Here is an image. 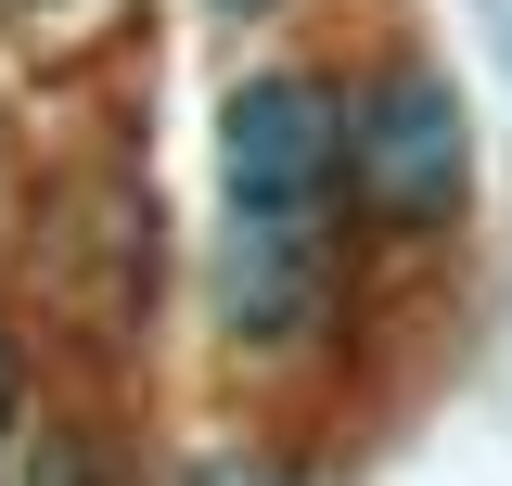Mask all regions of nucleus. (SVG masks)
<instances>
[{"mask_svg":"<svg viewBox=\"0 0 512 486\" xmlns=\"http://www.w3.org/2000/svg\"><path fill=\"white\" fill-rule=\"evenodd\" d=\"M0 486H116V448L77 423V410H26L0 448Z\"/></svg>","mask_w":512,"mask_h":486,"instance_id":"nucleus-5","label":"nucleus"},{"mask_svg":"<svg viewBox=\"0 0 512 486\" xmlns=\"http://www.w3.org/2000/svg\"><path fill=\"white\" fill-rule=\"evenodd\" d=\"M346 192L372 205L384 231H448L474 205V116L436 64H372L346 103Z\"/></svg>","mask_w":512,"mask_h":486,"instance_id":"nucleus-1","label":"nucleus"},{"mask_svg":"<svg viewBox=\"0 0 512 486\" xmlns=\"http://www.w3.org/2000/svg\"><path fill=\"white\" fill-rule=\"evenodd\" d=\"M205 13H231V26H269V13H282V0H205Z\"/></svg>","mask_w":512,"mask_h":486,"instance_id":"nucleus-8","label":"nucleus"},{"mask_svg":"<svg viewBox=\"0 0 512 486\" xmlns=\"http://www.w3.org/2000/svg\"><path fill=\"white\" fill-rule=\"evenodd\" d=\"M64 282H103V295H90V320H103V333H141V320H154V282H167V205H154V192L141 180H90L77 192V218H64Z\"/></svg>","mask_w":512,"mask_h":486,"instance_id":"nucleus-4","label":"nucleus"},{"mask_svg":"<svg viewBox=\"0 0 512 486\" xmlns=\"http://www.w3.org/2000/svg\"><path fill=\"white\" fill-rule=\"evenodd\" d=\"M205 307H218V346H308L320 307H333V218H231L205 256Z\"/></svg>","mask_w":512,"mask_h":486,"instance_id":"nucleus-3","label":"nucleus"},{"mask_svg":"<svg viewBox=\"0 0 512 486\" xmlns=\"http://www.w3.org/2000/svg\"><path fill=\"white\" fill-rule=\"evenodd\" d=\"M218 192L231 218H333L346 192V90L308 64H269L218 103Z\"/></svg>","mask_w":512,"mask_h":486,"instance_id":"nucleus-2","label":"nucleus"},{"mask_svg":"<svg viewBox=\"0 0 512 486\" xmlns=\"http://www.w3.org/2000/svg\"><path fill=\"white\" fill-rule=\"evenodd\" d=\"M180 486H308V474H295L282 448H244V435H231V448H192Z\"/></svg>","mask_w":512,"mask_h":486,"instance_id":"nucleus-6","label":"nucleus"},{"mask_svg":"<svg viewBox=\"0 0 512 486\" xmlns=\"http://www.w3.org/2000/svg\"><path fill=\"white\" fill-rule=\"evenodd\" d=\"M0 192H13V116H0Z\"/></svg>","mask_w":512,"mask_h":486,"instance_id":"nucleus-9","label":"nucleus"},{"mask_svg":"<svg viewBox=\"0 0 512 486\" xmlns=\"http://www.w3.org/2000/svg\"><path fill=\"white\" fill-rule=\"evenodd\" d=\"M13 423H26V333L0 320V448H13Z\"/></svg>","mask_w":512,"mask_h":486,"instance_id":"nucleus-7","label":"nucleus"},{"mask_svg":"<svg viewBox=\"0 0 512 486\" xmlns=\"http://www.w3.org/2000/svg\"><path fill=\"white\" fill-rule=\"evenodd\" d=\"M13 13H64V0H13Z\"/></svg>","mask_w":512,"mask_h":486,"instance_id":"nucleus-10","label":"nucleus"}]
</instances>
